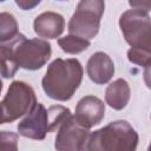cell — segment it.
<instances>
[{
  "mask_svg": "<svg viewBox=\"0 0 151 151\" xmlns=\"http://www.w3.org/2000/svg\"><path fill=\"white\" fill-rule=\"evenodd\" d=\"M35 104L33 88L24 81H13L1 103V124L11 123L29 113Z\"/></svg>",
  "mask_w": 151,
  "mask_h": 151,
  "instance_id": "5b68a950",
  "label": "cell"
},
{
  "mask_svg": "<svg viewBox=\"0 0 151 151\" xmlns=\"http://www.w3.org/2000/svg\"><path fill=\"white\" fill-rule=\"evenodd\" d=\"M105 116L104 103L94 96H86L78 101L76 107V119L85 127H92L98 125Z\"/></svg>",
  "mask_w": 151,
  "mask_h": 151,
  "instance_id": "9c48e42d",
  "label": "cell"
},
{
  "mask_svg": "<svg viewBox=\"0 0 151 151\" xmlns=\"http://www.w3.org/2000/svg\"><path fill=\"white\" fill-rule=\"evenodd\" d=\"M119 26L131 47L150 52L151 18L147 12L136 8L129 9L120 15Z\"/></svg>",
  "mask_w": 151,
  "mask_h": 151,
  "instance_id": "8992f818",
  "label": "cell"
},
{
  "mask_svg": "<svg viewBox=\"0 0 151 151\" xmlns=\"http://www.w3.org/2000/svg\"><path fill=\"white\" fill-rule=\"evenodd\" d=\"M90 129L79 124L74 116L68 117L58 129L55 137L57 150H84L87 147Z\"/></svg>",
  "mask_w": 151,
  "mask_h": 151,
  "instance_id": "52a82bcc",
  "label": "cell"
},
{
  "mask_svg": "<svg viewBox=\"0 0 151 151\" xmlns=\"http://www.w3.org/2000/svg\"><path fill=\"white\" fill-rule=\"evenodd\" d=\"M127 58L131 63L142 66H146L149 63H151V53L145 50H140L136 47H131L127 51Z\"/></svg>",
  "mask_w": 151,
  "mask_h": 151,
  "instance_id": "9a60e30c",
  "label": "cell"
},
{
  "mask_svg": "<svg viewBox=\"0 0 151 151\" xmlns=\"http://www.w3.org/2000/svg\"><path fill=\"white\" fill-rule=\"evenodd\" d=\"M104 9V0H80L68 22L67 28L70 34H76L88 40L94 38L99 31Z\"/></svg>",
  "mask_w": 151,
  "mask_h": 151,
  "instance_id": "277c9868",
  "label": "cell"
},
{
  "mask_svg": "<svg viewBox=\"0 0 151 151\" xmlns=\"http://www.w3.org/2000/svg\"><path fill=\"white\" fill-rule=\"evenodd\" d=\"M149 150H151V144H150V146H149Z\"/></svg>",
  "mask_w": 151,
  "mask_h": 151,
  "instance_id": "d6986e66",
  "label": "cell"
},
{
  "mask_svg": "<svg viewBox=\"0 0 151 151\" xmlns=\"http://www.w3.org/2000/svg\"><path fill=\"white\" fill-rule=\"evenodd\" d=\"M83 79V67L77 59H55L42 78L45 93L55 100L66 101L72 98Z\"/></svg>",
  "mask_w": 151,
  "mask_h": 151,
  "instance_id": "7a4b0ae2",
  "label": "cell"
},
{
  "mask_svg": "<svg viewBox=\"0 0 151 151\" xmlns=\"http://www.w3.org/2000/svg\"><path fill=\"white\" fill-rule=\"evenodd\" d=\"M33 26L34 32L39 38L55 39L63 33L65 28V20L63 15L58 13L44 12L35 18Z\"/></svg>",
  "mask_w": 151,
  "mask_h": 151,
  "instance_id": "8fae6325",
  "label": "cell"
},
{
  "mask_svg": "<svg viewBox=\"0 0 151 151\" xmlns=\"http://www.w3.org/2000/svg\"><path fill=\"white\" fill-rule=\"evenodd\" d=\"M86 72L93 83L98 85L106 84L114 73V64L106 53L97 52L90 57Z\"/></svg>",
  "mask_w": 151,
  "mask_h": 151,
  "instance_id": "30bf717a",
  "label": "cell"
},
{
  "mask_svg": "<svg viewBox=\"0 0 151 151\" xmlns=\"http://www.w3.org/2000/svg\"><path fill=\"white\" fill-rule=\"evenodd\" d=\"M59 1H63V0H59Z\"/></svg>",
  "mask_w": 151,
  "mask_h": 151,
  "instance_id": "44dd1931",
  "label": "cell"
},
{
  "mask_svg": "<svg viewBox=\"0 0 151 151\" xmlns=\"http://www.w3.org/2000/svg\"><path fill=\"white\" fill-rule=\"evenodd\" d=\"M14 1L17 6H19V8H21L22 11H28L38 6L41 0H14Z\"/></svg>",
  "mask_w": 151,
  "mask_h": 151,
  "instance_id": "e0dca14e",
  "label": "cell"
},
{
  "mask_svg": "<svg viewBox=\"0 0 151 151\" xmlns=\"http://www.w3.org/2000/svg\"><path fill=\"white\" fill-rule=\"evenodd\" d=\"M129 4L136 9H142L145 12L151 11V0H129Z\"/></svg>",
  "mask_w": 151,
  "mask_h": 151,
  "instance_id": "2e32d148",
  "label": "cell"
},
{
  "mask_svg": "<svg viewBox=\"0 0 151 151\" xmlns=\"http://www.w3.org/2000/svg\"><path fill=\"white\" fill-rule=\"evenodd\" d=\"M58 44L64 52L68 54H77L88 48L90 40L81 38L79 35H76V34H70V35L58 39Z\"/></svg>",
  "mask_w": 151,
  "mask_h": 151,
  "instance_id": "4fadbf2b",
  "label": "cell"
},
{
  "mask_svg": "<svg viewBox=\"0 0 151 151\" xmlns=\"http://www.w3.org/2000/svg\"><path fill=\"white\" fill-rule=\"evenodd\" d=\"M1 1H5V0H1Z\"/></svg>",
  "mask_w": 151,
  "mask_h": 151,
  "instance_id": "ffe728a7",
  "label": "cell"
},
{
  "mask_svg": "<svg viewBox=\"0 0 151 151\" xmlns=\"http://www.w3.org/2000/svg\"><path fill=\"white\" fill-rule=\"evenodd\" d=\"M52 53L51 45L44 39H27L19 33L13 39L1 42V73L12 78L19 67L35 71L41 68Z\"/></svg>",
  "mask_w": 151,
  "mask_h": 151,
  "instance_id": "6da1fadb",
  "label": "cell"
},
{
  "mask_svg": "<svg viewBox=\"0 0 151 151\" xmlns=\"http://www.w3.org/2000/svg\"><path fill=\"white\" fill-rule=\"evenodd\" d=\"M138 134L125 120L112 122L90 134L86 150H134Z\"/></svg>",
  "mask_w": 151,
  "mask_h": 151,
  "instance_id": "3957f363",
  "label": "cell"
},
{
  "mask_svg": "<svg viewBox=\"0 0 151 151\" xmlns=\"http://www.w3.org/2000/svg\"><path fill=\"white\" fill-rule=\"evenodd\" d=\"M18 132L27 138L42 140L47 132H51L48 110L40 103H37L27 117L18 124Z\"/></svg>",
  "mask_w": 151,
  "mask_h": 151,
  "instance_id": "ba28073f",
  "label": "cell"
},
{
  "mask_svg": "<svg viewBox=\"0 0 151 151\" xmlns=\"http://www.w3.org/2000/svg\"><path fill=\"white\" fill-rule=\"evenodd\" d=\"M18 34V24L14 17L9 13L2 12L0 14V41L6 42Z\"/></svg>",
  "mask_w": 151,
  "mask_h": 151,
  "instance_id": "5bb4252c",
  "label": "cell"
},
{
  "mask_svg": "<svg viewBox=\"0 0 151 151\" xmlns=\"http://www.w3.org/2000/svg\"><path fill=\"white\" fill-rule=\"evenodd\" d=\"M106 103L114 110L124 109L130 99V87L124 79H117L110 84L105 92Z\"/></svg>",
  "mask_w": 151,
  "mask_h": 151,
  "instance_id": "7c38bea8",
  "label": "cell"
},
{
  "mask_svg": "<svg viewBox=\"0 0 151 151\" xmlns=\"http://www.w3.org/2000/svg\"><path fill=\"white\" fill-rule=\"evenodd\" d=\"M144 67V83L149 88H151V63Z\"/></svg>",
  "mask_w": 151,
  "mask_h": 151,
  "instance_id": "ac0fdd59",
  "label": "cell"
}]
</instances>
